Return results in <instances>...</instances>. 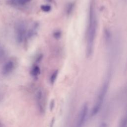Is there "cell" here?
Returning <instances> with one entry per match:
<instances>
[{"label":"cell","instance_id":"obj_1","mask_svg":"<svg viewBox=\"0 0 127 127\" xmlns=\"http://www.w3.org/2000/svg\"><path fill=\"white\" fill-rule=\"evenodd\" d=\"M97 26L95 5L93 0H91L89 5L88 27L86 33V55L88 58L90 57L93 53Z\"/></svg>","mask_w":127,"mask_h":127},{"label":"cell","instance_id":"obj_2","mask_svg":"<svg viewBox=\"0 0 127 127\" xmlns=\"http://www.w3.org/2000/svg\"><path fill=\"white\" fill-rule=\"evenodd\" d=\"M108 88L109 81H106L101 86L97 94L95 102L93 105L91 111V116L93 117L96 116L101 110L105 100Z\"/></svg>","mask_w":127,"mask_h":127},{"label":"cell","instance_id":"obj_3","mask_svg":"<svg viewBox=\"0 0 127 127\" xmlns=\"http://www.w3.org/2000/svg\"><path fill=\"white\" fill-rule=\"evenodd\" d=\"M28 30L24 22L20 21L16 24L15 26V36L16 40L18 43H21L27 39Z\"/></svg>","mask_w":127,"mask_h":127},{"label":"cell","instance_id":"obj_4","mask_svg":"<svg viewBox=\"0 0 127 127\" xmlns=\"http://www.w3.org/2000/svg\"><path fill=\"white\" fill-rule=\"evenodd\" d=\"M89 112V107L87 103H84L81 107L77 116L74 127H83L86 122Z\"/></svg>","mask_w":127,"mask_h":127},{"label":"cell","instance_id":"obj_5","mask_svg":"<svg viewBox=\"0 0 127 127\" xmlns=\"http://www.w3.org/2000/svg\"><path fill=\"white\" fill-rule=\"evenodd\" d=\"M14 67V62L12 60H9L3 64L1 69V73L4 75H8L13 71Z\"/></svg>","mask_w":127,"mask_h":127},{"label":"cell","instance_id":"obj_6","mask_svg":"<svg viewBox=\"0 0 127 127\" xmlns=\"http://www.w3.org/2000/svg\"><path fill=\"white\" fill-rule=\"evenodd\" d=\"M36 102L37 107L40 112H43L44 111V97L43 92L41 90H39L36 93Z\"/></svg>","mask_w":127,"mask_h":127},{"label":"cell","instance_id":"obj_7","mask_svg":"<svg viewBox=\"0 0 127 127\" xmlns=\"http://www.w3.org/2000/svg\"><path fill=\"white\" fill-rule=\"evenodd\" d=\"M31 75L34 77H37L40 73V68L38 65H34L30 71Z\"/></svg>","mask_w":127,"mask_h":127},{"label":"cell","instance_id":"obj_8","mask_svg":"<svg viewBox=\"0 0 127 127\" xmlns=\"http://www.w3.org/2000/svg\"><path fill=\"white\" fill-rule=\"evenodd\" d=\"M117 127H127V120L126 116H124L120 119Z\"/></svg>","mask_w":127,"mask_h":127},{"label":"cell","instance_id":"obj_9","mask_svg":"<svg viewBox=\"0 0 127 127\" xmlns=\"http://www.w3.org/2000/svg\"><path fill=\"white\" fill-rule=\"evenodd\" d=\"M58 73H59L58 70H56L51 74V75L50 77V82L51 84H53L55 83V82L56 80V79L58 77Z\"/></svg>","mask_w":127,"mask_h":127},{"label":"cell","instance_id":"obj_10","mask_svg":"<svg viewBox=\"0 0 127 127\" xmlns=\"http://www.w3.org/2000/svg\"><path fill=\"white\" fill-rule=\"evenodd\" d=\"M74 7V2H70L68 3L67 5V6H66V9H65V11H66V13L67 14H70Z\"/></svg>","mask_w":127,"mask_h":127},{"label":"cell","instance_id":"obj_11","mask_svg":"<svg viewBox=\"0 0 127 127\" xmlns=\"http://www.w3.org/2000/svg\"><path fill=\"white\" fill-rule=\"evenodd\" d=\"M40 8L43 11L45 12H48L51 10L52 7L51 5L49 4H43L41 5Z\"/></svg>","mask_w":127,"mask_h":127},{"label":"cell","instance_id":"obj_12","mask_svg":"<svg viewBox=\"0 0 127 127\" xmlns=\"http://www.w3.org/2000/svg\"><path fill=\"white\" fill-rule=\"evenodd\" d=\"M31 0H13V2L19 5H24L29 1H30Z\"/></svg>","mask_w":127,"mask_h":127},{"label":"cell","instance_id":"obj_13","mask_svg":"<svg viewBox=\"0 0 127 127\" xmlns=\"http://www.w3.org/2000/svg\"><path fill=\"white\" fill-rule=\"evenodd\" d=\"M62 36V32L61 31L57 30L53 33V37L56 39H59Z\"/></svg>","mask_w":127,"mask_h":127},{"label":"cell","instance_id":"obj_14","mask_svg":"<svg viewBox=\"0 0 127 127\" xmlns=\"http://www.w3.org/2000/svg\"><path fill=\"white\" fill-rule=\"evenodd\" d=\"M4 54V50H3V49L1 48V47L0 46V61L2 59V58H3V56Z\"/></svg>","mask_w":127,"mask_h":127},{"label":"cell","instance_id":"obj_15","mask_svg":"<svg viewBox=\"0 0 127 127\" xmlns=\"http://www.w3.org/2000/svg\"><path fill=\"white\" fill-rule=\"evenodd\" d=\"M98 127H108V124L106 122H101Z\"/></svg>","mask_w":127,"mask_h":127},{"label":"cell","instance_id":"obj_16","mask_svg":"<svg viewBox=\"0 0 127 127\" xmlns=\"http://www.w3.org/2000/svg\"><path fill=\"white\" fill-rule=\"evenodd\" d=\"M1 99H2V93H1L0 92V101H1Z\"/></svg>","mask_w":127,"mask_h":127},{"label":"cell","instance_id":"obj_17","mask_svg":"<svg viewBox=\"0 0 127 127\" xmlns=\"http://www.w3.org/2000/svg\"><path fill=\"white\" fill-rule=\"evenodd\" d=\"M48 1H49V2H51V1H52V0H47Z\"/></svg>","mask_w":127,"mask_h":127},{"label":"cell","instance_id":"obj_18","mask_svg":"<svg viewBox=\"0 0 127 127\" xmlns=\"http://www.w3.org/2000/svg\"><path fill=\"white\" fill-rule=\"evenodd\" d=\"M0 127H2V126H1V124L0 123Z\"/></svg>","mask_w":127,"mask_h":127}]
</instances>
